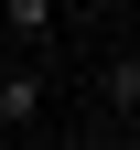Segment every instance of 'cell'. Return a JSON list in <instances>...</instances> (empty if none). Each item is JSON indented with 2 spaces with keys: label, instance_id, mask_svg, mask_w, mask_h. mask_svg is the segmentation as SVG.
Masks as SVG:
<instances>
[{
  "label": "cell",
  "instance_id": "obj_1",
  "mask_svg": "<svg viewBox=\"0 0 140 150\" xmlns=\"http://www.w3.org/2000/svg\"><path fill=\"white\" fill-rule=\"evenodd\" d=\"M86 0H0V54H22V43H43L54 22H75Z\"/></svg>",
  "mask_w": 140,
  "mask_h": 150
},
{
  "label": "cell",
  "instance_id": "obj_2",
  "mask_svg": "<svg viewBox=\"0 0 140 150\" xmlns=\"http://www.w3.org/2000/svg\"><path fill=\"white\" fill-rule=\"evenodd\" d=\"M32 118H43V75H32V64H0V150L22 139Z\"/></svg>",
  "mask_w": 140,
  "mask_h": 150
},
{
  "label": "cell",
  "instance_id": "obj_3",
  "mask_svg": "<svg viewBox=\"0 0 140 150\" xmlns=\"http://www.w3.org/2000/svg\"><path fill=\"white\" fill-rule=\"evenodd\" d=\"M108 107L129 118V139H140V54H129V64H108Z\"/></svg>",
  "mask_w": 140,
  "mask_h": 150
},
{
  "label": "cell",
  "instance_id": "obj_4",
  "mask_svg": "<svg viewBox=\"0 0 140 150\" xmlns=\"http://www.w3.org/2000/svg\"><path fill=\"white\" fill-rule=\"evenodd\" d=\"M118 150H140V139H118Z\"/></svg>",
  "mask_w": 140,
  "mask_h": 150
},
{
  "label": "cell",
  "instance_id": "obj_5",
  "mask_svg": "<svg viewBox=\"0 0 140 150\" xmlns=\"http://www.w3.org/2000/svg\"><path fill=\"white\" fill-rule=\"evenodd\" d=\"M0 64H11V54H0Z\"/></svg>",
  "mask_w": 140,
  "mask_h": 150
}]
</instances>
